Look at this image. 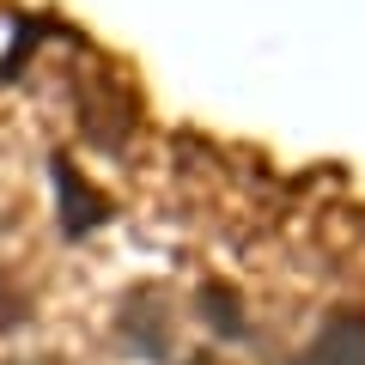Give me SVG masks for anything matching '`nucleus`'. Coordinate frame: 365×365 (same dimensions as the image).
<instances>
[{"mask_svg": "<svg viewBox=\"0 0 365 365\" xmlns=\"http://www.w3.org/2000/svg\"><path fill=\"white\" fill-rule=\"evenodd\" d=\"M49 182H55V225H61V244H86L98 225L116 220V201L104 189H91L86 170L67 153H49Z\"/></svg>", "mask_w": 365, "mask_h": 365, "instance_id": "nucleus-1", "label": "nucleus"}, {"mask_svg": "<svg viewBox=\"0 0 365 365\" xmlns=\"http://www.w3.org/2000/svg\"><path fill=\"white\" fill-rule=\"evenodd\" d=\"M292 365H365V311H359V304L329 311L323 329L299 347Z\"/></svg>", "mask_w": 365, "mask_h": 365, "instance_id": "nucleus-3", "label": "nucleus"}, {"mask_svg": "<svg viewBox=\"0 0 365 365\" xmlns=\"http://www.w3.org/2000/svg\"><path fill=\"white\" fill-rule=\"evenodd\" d=\"M110 329H116L122 353H134V359H153V365L170 359V311H165V292H158L153 280L122 292L116 323H110Z\"/></svg>", "mask_w": 365, "mask_h": 365, "instance_id": "nucleus-2", "label": "nucleus"}, {"mask_svg": "<svg viewBox=\"0 0 365 365\" xmlns=\"http://www.w3.org/2000/svg\"><path fill=\"white\" fill-rule=\"evenodd\" d=\"M43 37H67V25H61V19H43V13H25V19L13 25V43H6V55H0V86L25 73L31 49H37Z\"/></svg>", "mask_w": 365, "mask_h": 365, "instance_id": "nucleus-5", "label": "nucleus"}, {"mask_svg": "<svg viewBox=\"0 0 365 365\" xmlns=\"http://www.w3.org/2000/svg\"><path fill=\"white\" fill-rule=\"evenodd\" d=\"M195 304H201V323L220 341H250V311H244V292H237L232 280H207V287L195 292Z\"/></svg>", "mask_w": 365, "mask_h": 365, "instance_id": "nucleus-4", "label": "nucleus"}]
</instances>
